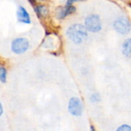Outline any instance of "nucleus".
<instances>
[{
    "mask_svg": "<svg viewBox=\"0 0 131 131\" xmlns=\"http://www.w3.org/2000/svg\"><path fill=\"white\" fill-rule=\"evenodd\" d=\"M29 48V42L25 38H18L12 43V50L15 54H23Z\"/></svg>",
    "mask_w": 131,
    "mask_h": 131,
    "instance_id": "nucleus-3",
    "label": "nucleus"
},
{
    "mask_svg": "<svg viewBox=\"0 0 131 131\" xmlns=\"http://www.w3.org/2000/svg\"><path fill=\"white\" fill-rule=\"evenodd\" d=\"M91 131H95V128L94 126H91Z\"/></svg>",
    "mask_w": 131,
    "mask_h": 131,
    "instance_id": "nucleus-15",
    "label": "nucleus"
},
{
    "mask_svg": "<svg viewBox=\"0 0 131 131\" xmlns=\"http://www.w3.org/2000/svg\"><path fill=\"white\" fill-rule=\"evenodd\" d=\"M114 27L117 31L122 35L128 34L130 31V21L124 18L117 19L114 23Z\"/></svg>",
    "mask_w": 131,
    "mask_h": 131,
    "instance_id": "nucleus-5",
    "label": "nucleus"
},
{
    "mask_svg": "<svg viewBox=\"0 0 131 131\" xmlns=\"http://www.w3.org/2000/svg\"><path fill=\"white\" fill-rule=\"evenodd\" d=\"M84 27L87 31L91 32H98L102 28L100 17L97 15H91L88 16L85 19Z\"/></svg>",
    "mask_w": 131,
    "mask_h": 131,
    "instance_id": "nucleus-2",
    "label": "nucleus"
},
{
    "mask_svg": "<svg viewBox=\"0 0 131 131\" xmlns=\"http://www.w3.org/2000/svg\"><path fill=\"white\" fill-rule=\"evenodd\" d=\"M78 1H81V0H68L67 1V5H72V4L74 2H78Z\"/></svg>",
    "mask_w": 131,
    "mask_h": 131,
    "instance_id": "nucleus-13",
    "label": "nucleus"
},
{
    "mask_svg": "<svg viewBox=\"0 0 131 131\" xmlns=\"http://www.w3.org/2000/svg\"><path fill=\"white\" fill-rule=\"evenodd\" d=\"M6 75H7V72L5 68L1 67L0 68V81L2 83H5L6 81Z\"/></svg>",
    "mask_w": 131,
    "mask_h": 131,
    "instance_id": "nucleus-10",
    "label": "nucleus"
},
{
    "mask_svg": "<svg viewBox=\"0 0 131 131\" xmlns=\"http://www.w3.org/2000/svg\"><path fill=\"white\" fill-rule=\"evenodd\" d=\"M91 101H99V97H98V95L97 94H94V95H92V97H91Z\"/></svg>",
    "mask_w": 131,
    "mask_h": 131,
    "instance_id": "nucleus-12",
    "label": "nucleus"
},
{
    "mask_svg": "<svg viewBox=\"0 0 131 131\" xmlns=\"http://www.w3.org/2000/svg\"><path fill=\"white\" fill-rule=\"evenodd\" d=\"M130 39H127L126 40L124 44H123V53L125 56L127 57H130Z\"/></svg>",
    "mask_w": 131,
    "mask_h": 131,
    "instance_id": "nucleus-9",
    "label": "nucleus"
},
{
    "mask_svg": "<svg viewBox=\"0 0 131 131\" xmlns=\"http://www.w3.org/2000/svg\"><path fill=\"white\" fill-rule=\"evenodd\" d=\"M17 17H18V20L21 23H25V24L31 23L30 15L26 11V9L22 6H18L17 10Z\"/></svg>",
    "mask_w": 131,
    "mask_h": 131,
    "instance_id": "nucleus-6",
    "label": "nucleus"
},
{
    "mask_svg": "<svg viewBox=\"0 0 131 131\" xmlns=\"http://www.w3.org/2000/svg\"><path fill=\"white\" fill-rule=\"evenodd\" d=\"M2 112H3V109H2V104H1V103H0V116L2 115Z\"/></svg>",
    "mask_w": 131,
    "mask_h": 131,
    "instance_id": "nucleus-14",
    "label": "nucleus"
},
{
    "mask_svg": "<svg viewBox=\"0 0 131 131\" xmlns=\"http://www.w3.org/2000/svg\"><path fill=\"white\" fill-rule=\"evenodd\" d=\"M41 1H45V0H41Z\"/></svg>",
    "mask_w": 131,
    "mask_h": 131,
    "instance_id": "nucleus-16",
    "label": "nucleus"
},
{
    "mask_svg": "<svg viewBox=\"0 0 131 131\" xmlns=\"http://www.w3.org/2000/svg\"><path fill=\"white\" fill-rule=\"evenodd\" d=\"M35 10L39 18H43L48 15V8L45 5H38L35 8Z\"/></svg>",
    "mask_w": 131,
    "mask_h": 131,
    "instance_id": "nucleus-8",
    "label": "nucleus"
},
{
    "mask_svg": "<svg viewBox=\"0 0 131 131\" xmlns=\"http://www.w3.org/2000/svg\"><path fill=\"white\" fill-rule=\"evenodd\" d=\"M67 35L73 42L80 44L87 38L88 31L84 25L81 24H74L68 28Z\"/></svg>",
    "mask_w": 131,
    "mask_h": 131,
    "instance_id": "nucleus-1",
    "label": "nucleus"
},
{
    "mask_svg": "<svg viewBox=\"0 0 131 131\" xmlns=\"http://www.w3.org/2000/svg\"><path fill=\"white\" fill-rule=\"evenodd\" d=\"M68 111L73 116H81L82 114V104L78 97L71 98L68 104Z\"/></svg>",
    "mask_w": 131,
    "mask_h": 131,
    "instance_id": "nucleus-4",
    "label": "nucleus"
},
{
    "mask_svg": "<svg viewBox=\"0 0 131 131\" xmlns=\"http://www.w3.org/2000/svg\"><path fill=\"white\" fill-rule=\"evenodd\" d=\"M75 10H76V8L73 5H66L64 8H60V10L58 13V16L60 19H63L68 15L74 13L75 12Z\"/></svg>",
    "mask_w": 131,
    "mask_h": 131,
    "instance_id": "nucleus-7",
    "label": "nucleus"
},
{
    "mask_svg": "<svg viewBox=\"0 0 131 131\" xmlns=\"http://www.w3.org/2000/svg\"><path fill=\"white\" fill-rule=\"evenodd\" d=\"M117 131H131V128L129 125H122L117 130Z\"/></svg>",
    "mask_w": 131,
    "mask_h": 131,
    "instance_id": "nucleus-11",
    "label": "nucleus"
}]
</instances>
